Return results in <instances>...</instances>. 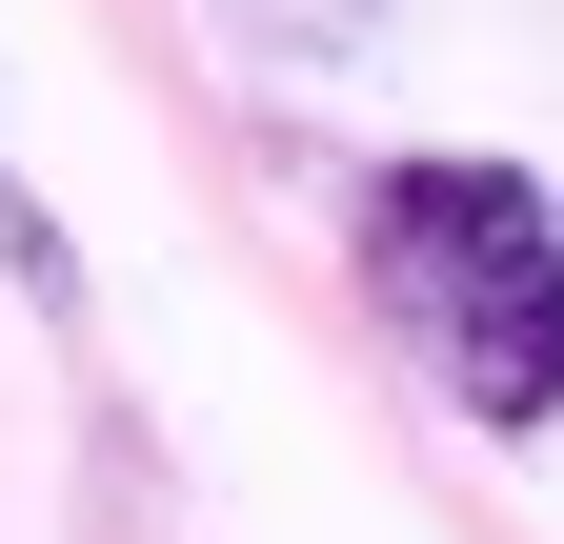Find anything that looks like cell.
<instances>
[{"label":"cell","instance_id":"obj_1","mask_svg":"<svg viewBox=\"0 0 564 544\" xmlns=\"http://www.w3.org/2000/svg\"><path fill=\"white\" fill-rule=\"evenodd\" d=\"M364 283L464 424H564V202L524 162H383L364 182Z\"/></svg>","mask_w":564,"mask_h":544}]
</instances>
